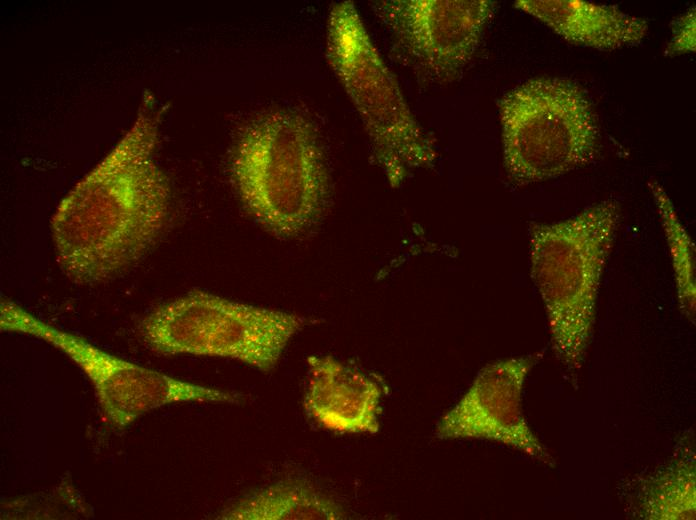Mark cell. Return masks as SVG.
Masks as SVG:
<instances>
[{
  "label": "cell",
  "instance_id": "obj_1",
  "mask_svg": "<svg viewBox=\"0 0 696 520\" xmlns=\"http://www.w3.org/2000/svg\"><path fill=\"white\" fill-rule=\"evenodd\" d=\"M159 116L144 99L126 134L56 208L51 237L71 281L95 284L119 275L162 234L171 190L154 159Z\"/></svg>",
  "mask_w": 696,
  "mask_h": 520
},
{
  "label": "cell",
  "instance_id": "obj_2",
  "mask_svg": "<svg viewBox=\"0 0 696 520\" xmlns=\"http://www.w3.org/2000/svg\"><path fill=\"white\" fill-rule=\"evenodd\" d=\"M620 217L619 202L606 199L567 219L531 227V278L544 304L553 354L576 387Z\"/></svg>",
  "mask_w": 696,
  "mask_h": 520
},
{
  "label": "cell",
  "instance_id": "obj_3",
  "mask_svg": "<svg viewBox=\"0 0 696 520\" xmlns=\"http://www.w3.org/2000/svg\"><path fill=\"white\" fill-rule=\"evenodd\" d=\"M231 175L246 211L283 238L309 230L329 197V177L312 123L302 114L271 110L241 131L231 155Z\"/></svg>",
  "mask_w": 696,
  "mask_h": 520
},
{
  "label": "cell",
  "instance_id": "obj_4",
  "mask_svg": "<svg viewBox=\"0 0 696 520\" xmlns=\"http://www.w3.org/2000/svg\"><path fill=\"white\" fill-rule=\"evenodd\" d=\"M326 57L365 127L373 156L391 187L432 167L436 151L373 44L352 1L332 6Z\"/></svg>",
  "mask_w": 696,
  "mask_h": 520
},
{
  "label": "cell",
  "instance_id": "obj_5",
  "mask_svg": "<svg viewBox=\"0 0 696 520\" xmlns=\"http://www.w3.org/2000/svg\"><path fill=\"white\" fill-rule=\"evenodd\" d=\"M498 111L503 164L514 184L559 177L597 154L594 112L584 92L570 80H527L502 96Z\"/></svg>",
  "mask_w": 696,
  "mask_h": 520
},
{
  "label": "cell",
  "instance_id": "obj_6",
  "mask_svg": "<svg viewBox=\"0 0 696 520\" xmlns=\"http://www.w3.org/2000/svg\"><path fill=\"white\" fill-rule=\"evenodd\" d=\"M305 324L295 313L195 290L149 312L139 333L160 354L230 358L269 371Z\"/></svg>",
  "mask_w": 696,
  "mask_h": 520
},
{
  "label": "cell",
  "instance_id": "obj_7",
  "mask_svg": "<svg viewBox=\"0 0 696 520\" xmlns=\"http://www.w3.org/2000/svg\"><path fill=\"white\" fill-rule=\"evenodd\" d=\"M0 328L41 339L65 353L89 378L105 418L118 429L172 403L240 401L237 394L182 381L111 355L9 300L1 301Z\"/></svg>",
  "mask_w": 696,
  "mask_h": 520
},
{
  "label": "cell",
  "instance_id": "obj_8",
  "mask_svg": "<svg viewBox=\"0 0 696 520\" xmlns=\"http://www.w3.org/2000/svg\"><path fill=\"white\" fill-rule=\"evenodd\" d=\"M404 64L434 82L457 78L476 53L496 2L386 0L371 4Z\"/></svg>",
  "mask_w": 696,
  "mask_h": 520
},
{
  "label": "cell",
  "instance_id": "obj_9",
  "mask_svg": "<svg viewBox=\"0 0 696 520\" xmlns=\"http://www.w3.org/2000/svg\"><path fill=\"white\" fill-rule=\"evenodd\" d=\"M542 354L508 358L483 367L462 398L440 419L441 439H483L512 447L554 466V459L530 428L522 409L527 375Z\"/></svg>",
  "mask_w": 696,
  "mask_h": 520
},
{
  "label": "cell",
  "instance_id": "obj_10",
  "mask_svg": "<svg viewBox=\"0 0 696 520\" xmlns=\"http://www.w3.org/2000/svg\"><path fill=\"white\" fill-rule=\"evenodd\" d=\"M304 409L321 427L338 433L379 430L382 386L332 356H309Z\"/></svg>",
  "mask_w": 696,
  "mask_h": 520
},
{
  "label": "cell",
  "instance_id": "obj_11",
  "mask_svg": "<svg viewBox=\"0 0 696 520\" xmlns=\"http://www.w3.org/2000/svg\"><path fill=\"white\" fill-rule=\"evenodd\" d=\"M514 6L567 42L597 50L637 45L648 32L646 20L615 5L583 0H518Z\"/></svg>",
  "mask_w": 696,
  "mask_h": 520
},
{
  "label": "cell",
  "instance_id": "obj_12",
  "mask_svg": "<svg viewBox=\"0 0 696 520\" xmlns=\"http://www.w3.org/2000/svg\"><path fill=\"white\" fill-rule=\"evenodd\" d=\"M685 439L668 463L638 484L632 515L645 520H694L696 517L695 451Z\"/></svg>",
  "mask_w": 696,
  "mask_h": 520
},
{
  "label": "cell",
  "instance_id": "obj_13",
  "mask_svg": "<svg viewBox=\"0 0 696 520\" xmlns=\"http://www.w3.org/2000/svg\"><path fill=\"white\" fill-rule=\"evenodd\" d=\"M346 518L342 506L303 480H284L261 488L222 511L226 520H337Z\"/></svg>",
  "mask_w": 696,
  "mask_h": 520
},
{
  "label": "cell",
  "instance_id": "obj_14",
  "mask_svg": "<svg viewBox=\"0 0 696 520\" xmlns=\"http://www.w3.org/2000/svg\"><path fill=\"white\" fill-rule=\"evenodd\" d=\"M648 187L653 195L670 250L680 310L692 324H695L694 242L681 223L675 207L663 187L654 179L648 182Z\"/></svg>",
  "mask_w": 696,
  "mask_h": 520
},
{
  "label": "cell",
  "instance_id": "obj_15",
  "mask_svg": "<svg viewBox=\"0 0 696 520\" xmlns=\"http://www.w3.org/2000/svg\"><path fill=\"white\" fill-rule=\"evenodd\" d=\"M696 13L693 6L685 14L675 20L672 37L665 49L666 56H675L696 49Z\"/></svg>",
  "mask_w": 696,
  "mask_h": 520
}]
</instances>
